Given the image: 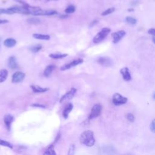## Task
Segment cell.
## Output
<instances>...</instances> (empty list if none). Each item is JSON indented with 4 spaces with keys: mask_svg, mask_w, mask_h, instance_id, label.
Returning <instances> with one entry per match:
<instances>
[{
    "mask_svg": "<svg viewBox=\"0 0 155 155\" xmlns=\"http://www.w3.org/2000/svg\"><path fill=\"white\" fill-rule=\"evenodd\" d=\"M97 62L102 66L111 67L113 65V61L108 57H99L97 59Z\"/></svg>",
    "mask_w": 155,
    "mask_h": 155,
    "instance_id": "cell-8",
    "label": "cell"
},
{
    "mask_svg": "<svg viewBox=\"0 0 155 155\" xmlns=\"http://www.w3.org/2000/svg\"><path fill=\"white\" fill-rule=\"evenodd\" d=\"M27 22L32 24H37L40 22V19L37 18H30L27 19Z\"/></svg>",
    "mask_w": 155,
    "mask_h": 155,
    "instance_id": "cell-27",
    "label": "cell"
},
{
    "mask_svg": "<svg viewBox=\"0 0 155 155\" xmlns=\"http://www.w3.org/2000/svg\"><path fill=\"white\" fill-rule=\"evenodd\" d=\"M0 48H1V45H0Z\"/></svg>",
    "mask_w": 155,
    "mask_h": 155,
    "instance_id": "cell-38",
    "label": "cell"
},
{
    "mask_svg": "<svg viewBox=\"0 0 155 155\" xmlns=\"http://www.w3.org/2000/svg\"><path fill=\"white\" fill-rule=\"evenodd\" d=\"M126 35V32L124 30H119L112 34L113 42L114 44L118 43Z\"/></svg>",
    "mask_w": 155,
    "mask_h": 155,
    "instance_id": "cell-9",
    "label": "cell"
},
{
    "mask_svg": "<svg viewBox=\"0 0 155 155\" xmlns=\"http://www.w3.org/2000/svg\"><path fill=\"white\" fill-rule=\"evenodd\" d=\"M13 116L9 114L5 115L4 117V122L8 130H10V127H11V125L13 122Z\"/></svg>",
    "mask_w": 155,
    "mask_h": 155,
    "instance_id": "cell-14",
    "label": "cell"
},
{
    "mask_svg": "<svg viewBox=\"0 0 155 155\" xmlns=\"http://www.w3.org/2000/svg\"><path fill=\"white\" fill-rule=\"evenodd\" d=\"M120 72L122 76V78L124 81H129L131 79V74L130 73L129 69L127 67H124L122 69H120Z\"/></svg>",
    "mask_w": 155,
    "mask_h": 155,
    "instance_id": "cell-12",
    "label": "cell"
},
{
    "mask_svg": "<svg viewBox=\"0 0 155 155\" xmlns=\"http://www.w3.org/2000/svg\"><path fill=\"white\" fill-rule=\"evenodd\" d=\"M115 10V8L114 7H111V8H109L108 9H107L106 10L104 11L103 12H102L101 13V15L102 16H107L109 14H111L113 12H114V11Z\"/></svg>",
    "mask_w": 155,
    "mask_h": 155,
    "instance_id": "cell-28",
    "label": "cell"
},
{
    "mask_svg": "<svg viewBox=\"0 0 155 155\" xmlns=\"http://www.w3.org/2000/svg\"><path fill=\"white\" fill-rule=\"evenodd\" d=\"M30 88L35 93H44L48 90V88H42L41 87H39L38 85H31L30 86Z\"/></svg>",
    "mask_w": 155,
    "mask_h": 155,
    "instance_id": "cell-18",
    "label": "cell"
},
{
    "mask_svg": "<svg viewBox=\"0 0 155 155\" xmlns=\"http://www.w3.org/2000/svg\"><path fill=\"white\" fill-rule=\"evenodd\" d=\"M7 64H8V67L11 69H16L18 67L16 58L13 56H12L9 57V58L8 59V63Z\"/></svg>",
    "mask_w": 155,
    "mask_h": 155,
    "instance_id": "cell-13",
    "label": "cell"
},
{
    "mask_svg": "<svg viewBox=\"0 0 155 155\" xmlns=\"http://www.w3.org/2000/svg\"><path fill=\"white\" fill-rule=\"evenodd\" d=\"M102 152L105 155H114L116 150L112 145H105L102 147Z\"/></svg>",
    "mask_w": 155,
    "mask_h": 155,
    "instance_id": "cell-11",
    "label": "cell"
},
{
    "mask_svg": "<svg viewBox=\"0 0 155 155\" xmlns=\"http://www.w3.org/2000/svg\"><path fill=\"white\" fill-rule=\"evenodd\" d=\"M8 77V71L4 68L0 70V83L4 82Z\"/></svg>",
    "mask_w": 155,
    "mask_h": 155,
    "instance_id": "cell-20",
    "label": "cell"
},
{
    "mask_svg": "<svg viewBox=\"0 0 155 155\" xmlns=\"http://www.w3.org/2000/svg\"><path fill=\"white\" fill-rule=\"evenodd\" d=\"M0 145L4 146V147H8L10 148H13V146H12V145L10 142H7L6 140L1 139H0Z\"/></svg>",
    "mask_w": 155,
    "mask_h": 155,
    "instance_id": "cell-26",
    "label": "cell"
},
{
    "mask_svg": "<svg viewBox=\"0 0 155 155\" xmlns=\"http://www.w3.org/2000/svg\"><path fill=\"white\" fill-rule=\"evenodd\" d=\"M2 14L10 15L9 12L7 8H0V15H2Z\"/></svg>",
    "mask_w": 155,
    "mask_h": 155,
    "instance_id": "cell-32",
    "label": "cell"
},
{
    "mask_svg": "<svg viewBox=\"0 0 155 155\" xmlns=\"http://www.w3.org/2000/svg\"><path fill=\"white\" fill-rule=\"evenodd\" d=\"M76 91H77V90H76L75 88H71V89L70 90V91H68V92H67L65 94H64V95L61 97V98L60 99V101H59L60 103H62V102H64V101H68V100L71 99L74 97V94H76Z\"/></svg>",
    "mask_w": 155,
    "mask_h": 155,
    "instance_id": "cell-7",
    "label": "cell"
},
{
    "mask_svg": "<svg viewBox=\"0 0 155 155\" xmlns=\"http://www.w3.org/2000/svg\"><path fill=\"white\" fill-rule=\"evenodd\" d=\"M42 155H56L54 149V145H50L44 152Z\"/></svg>",
    "mask_w": 155,
    "mask_h": 155,
    "instance_id": "cell-21",
    "label": "cell"
},
{
    "mask_svg": "<svg viewBox=\"0 0 155 155\" xmlns=\"http://www.w3.org/2000/svg\"><path fill=\"white\" fill-rule=\"evenodd\" d=\"M97 22H98V21L97 20H95V21H93L91 23V24H90V26H93L94 24H96V23H97Z\"/></svg>",
    "mask_w": 155,
    "mask_h": 155,
    "instance_id": "cell-36",
    "label": "cell"
},
{
    "mask_svg": "<svg viewBox=\"0 0 155 155\" xmlns=\"http://www.w3.org/2000/svg\"><path fill=\"white\" fill-rule=\"evenodd\" d=\"M74 153H75V145L74 144H71L69 147L67 155H74Z\"/></svg>",
    "mask_w": 155,
    "mask_h": 155,
    "instance_id": "cell-29",
    "label": "cell"
},
{
    "mask_svg": "<svg viewBox=\"0 0 155 155\" xmlns=\"http://www.w3.org/2000/svg\"><path fill=\"white\" fill-rule=\"evenodd\" d=\"M33 37L37 39L40 40H46L48 41L50 39V37L48 35H43V34H39V33H34L33 34Z\"/></svg>",
    "mask_w": 155,
    "mask_h": 155,
    "instance_id": "cell-19",
    "label": "cell"
},
{
    "mask_svg": "<svg viewBox=\"0 0 155 155\" xmlns=\"http://www.w3.org/2000/svg\"><path fill=\"white\" fill-rule=\"evenodd\" d=\"M31 106L33 107H41V108H45L44 105H41V104H33L31 105Z\"/></svg>",
    "mask_w": 155,
    "mask_h": 155,
    "instance_id": "cell-34",
    "label": "cell"
},
{
    "mask_svg": "<svg viewBox=\"0 0 155 155\" xmlns=\"http://www.w3.org/2000/svg\"><path fill=\"white\" fill-rule=\"evenodd\" d=\"M16 44V41L13 38H7L4 41V45L7 47H13Z\"/></svg>",
    "mask_w": 155,
    "mask_h": 155,
    "instance_id": "cell-16",
    "label": "cell"
},
{
    "mask_svg": "<svg viewBox=\"0 0 155 155\" xmlns=\"http://www.w3.org/2000/svg\"><path fill=\"white\" fill-rule=\"evenodd\" d=\"M128 12H133V11H134V9L133 8H129V9H128Z\"/></svg>",
    "mask_w": 155,
    "mask_h": 155,
    "instance_id": "cell-37",
    "label": "cell"
},
{
    "mask_svg": "<svg viewBox=\"0 0 155 155\" xmlns=\"http://www.w3.org/2000/svg\"><path fill=\"white\" fill-rule=\"evenodd\" d=\"M80 142L87 146L92 147L95 143V139L94 137V133L91 130H85L82 132L79 137Z\"/></svg>",
    "mask_w": 155,
    "mask_h": 155,
    "instance_id": "cell-1",
    "label": "cell"
},
{
    "mask_svg": "<svg viewBox=\"0 0 155 155\" xmlns=\"http://www.w3.org/2000/svg\"><path fill=\"white\" fill-rule=\"evenodd\" d=\"M111 30L108 27L103 28L98 33H97L93 39V42L95 44L99 43L102 41L110 33Z\"/></svg>",
    "mask_w": 155,
    "mask_h": 155,
    "instance_id": "cell-2",
    "label": "cell"
},
{
    "mask_svg": "<svg viewBox=\"0 0 155 155\" xmlns=\"http://www.w3.org/2000/svg\"><path fill=\"white\" fill-rule=\"evenodd\" d=\"M84 62V60L81 58H78L76 59H74L73 61H72L71 62L68 63V64H65L64 65H63L62 66H61V67L60 68L61 70L64 71V70H66L68 69H70L73 67H75L81 63H82Z\"/></svg>",
    "mask_w": 155,
    "mask_h": 155,
    "instance_id": "cell-5",
    "label": "cell"
},
{
    "mask_svg": "<svg viewBox=\"0 0 155 155\" xmlns=\"http://www.w3.org/2000/svg\"><path fill=\"white\" fill-rule=\"evenodd\" d=\"M58 13L56 10H42L40 8L38 11L35 12L33 15L34 16H52Z\"/></svg>",
    "mask_w": 155,
    "mask_h": 155,
    "instance_id": "cell-10",
    "label": "cell"
},
{
    "mask_svg": "<svg viewBox=\"0 0 155 155\" xmlns=\"http://www.w3.org/2000/svg\"><path fill=\"white\" fill-rule=\"evenodd\" d=\"M126 117L127 119V120L130 122H133L134 121V116L133 114L131 113H128L126 115Z\"/></svg>",
    "mask_w": 155,
    "mask_h": 155,
    "instance_id": "cell-30",
    "label": "cell"
},
{
    "mask_svg": "<svg viewBox=\"0 0 155 155\" xmlns=\"http://www.w3.org/2000/svg\"><path fill=\"white\" fill-rule=\"evenodd\" d=\"M150 128L151 130V131L153 132V133H154L155 132V124H154V119H153L150 124Z\"/></svg>",
    "mask_w": 155,
    "mask_h": 155,
    "instance_id": "cell-31",
    "label": "cell"
},
{
    "mask_svg": "<svg viewBox=\"0 0 155 155\" xmlns=\"http://www.w3.org/2000/svg\"><path fill=\"white\" fill-rule=\"evenodd\" d=\"M128 99L126 97L123 96L118 93H116L113 94L112 97V102L114 105H120L127 103Z\"/></svg>",
    "mask_w": 155,
    "mask_h": 155,
    "instance_id": "cell-4",
    "label": "cell"
},
{
    "mask_svg": "<svg viewBox=\"0 0 155 155\" xmlns=\"http://www.w3.org/2000/svg\"><path fill=\"white\" fill-rule=\"evenodd\" d=\"M73 108V105L71 103H69L64 108L62 113V116L65 119H67L68 117V115L70 113L72 109Z\"/></svg>",
    "mask_w": 155,
    "mask_h": 155,
    "instance_id": "cell-15",
    "label": "cell"
},
{
    "mask_svg": "<svg viewBox=\"0 0 155 155\" xmlns=\"http://www.w3.org/2000/svg\"><path fill=\"white\" fill-rule=\"evenodd\" d=\"M101 111H102V106L100 104H96L94 105L91 110V111L88 116V120L93 119L96 118L97 117L99 116L101 113Z\"/></svg>",
    "mask_w": 155,
    "mask_h": 155,
    "instance_id": "cell-3",
    "label": "cell"
},
{
    "mask_svg": "<svg viewBox=\"0 0 155 155\" xmlns=\"http://www.w3.org/2000/svg\"><path fill=\"white\" fill-rule=\"evenodd\" d=\"M67 56H68V54L65 53V54H53V53H51L49 54L50 58H53V59H61L63 58L66 57Z\"/></svg>",
    "mask_w": 155,
    "mask_h": 155,
    "instance_id": "cell-22",
    "label": "cell"
},
{
    "mask_svg": "<svg viewBox=\"0 0 155 155\" xmlns=\"http://www.w3.org/2000/svg\"><path fill=\"white\" fill-rule=\"evenodd\" d=\"M56 66L54 65H47L44 71V75L45 77H48L55 69Z\"/></svg>",
    "mask_w": 155,
    "mask_h": 155,
    "instance_id": "cell-17",
    "label": "cell"
},
{
    "mask_svg": "<svg viewBox=\"0 0 155 155\" xmlns=\"http://www.w3.org/2000/svg\"><path fill=\"white\" fill-rule=\"evenodd\" d=\"M127 23L130 24H132V25H134L137 23V19L133 18V17H131V16H127L125 19Z\"/></svg>",
    "mask_w": 155,
    "mask_h": 155,
    "instance_id": "cell-25",
    "label": "cell"
},
{
    "mask_svg": "<svg viewBox=\"0 0 155 155\" xmlns=\"http://www.w3.org/2000/svg\"><path fill=\"white\" fill-rule=\"evenodd\" d=\"M25 77V74L22 71H16L15 72L12 77V83H19L22 82Z\"/></svg>",
    "mask_w": 155,
    "mask_h": 155,
    "instance_id": "cell-6",
    "label": "cell"
},
{
    "mask_svg": "<svg viewBox=\"0 0 155 155\" xmlns=\"http://www.w3.org/2000/svg\"><path fill=\"white\" fill-rule=\"evenodd\" d=\"M75 7L73 5H68L65 10V12L66 13H68V14H70V13H73L75 12Z\"/></svg>",
    "mask_w": 155,
    "mask_h": 155,
    "instance_id": "cell-24",
    "label": "cell"
},
{
    "mask_svg": "<svg viewBox=\"0 0 155 155\" xmlns=\"http://www.w3.org/2000/svg\"><path fill=\"white\" fill-rule=\"evenodd\" d=\"M42 47L41 45H36L30 47L29 48V50L33 53H37L39 51H40L42 49Z\"/></svg>",
    "mask_w": 155,
    "mask_h": 155,
    "instance_id": "cell-23",
    "label": "cell"
},
{
    "mask_svg": "<svg viewBox=\"0 0 155 155\" xmlns=\"http://www.w3.org/2000/svg\"><path fill=\"white\" fill-rule=\"evenodd\" d=\"M8 21L7 19H0V24H6L8 23Z\"/></svg>",
    "mask_w": 155,
    "mask_h": 155,
    "instance_id": "cell-35",
    "label": "cell"
},
{
    "mask_svg": "<svg viewBox=\"0 0 155 155\" xmlns=\"http://www.w3.org/2000/svg\"><path fill=\"white\" fill-rule=\"evenodd\" d=\"M148 33L149 34L153 35V36H154V34H155V29L153 28H150V29H149V30H148Z\"/></svg>",
    "mask_w": 155,
    "mask_h": 155,
    "instance_id": "cell-33",
    "label": "cell"
}]
</instances>
